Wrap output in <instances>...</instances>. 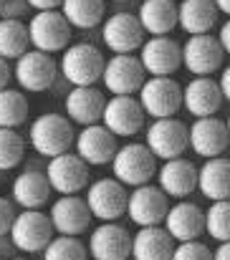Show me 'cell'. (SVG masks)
<instances>
[{"mask_svg": "<svg viewBox=\"0 0 230 260\" xmlns=\"http://www.w3.org/2000/svg\"><path fill=\"white\" fill-rule=\"evenodd\" d=\"M129 248H132L129 230L114 220V222H101L99 228L91 230L86 253L94 260H129Z\"/></svg>", "mask_w": 230, "mask_h": 260, "instance_id": "cell-19", "label": "cell"}, {"mask_svg": "<svg viewBox=\"0 0 230 260\" xmlns=\"http://www.w3.org/2000/svg\"><path fill=\"white\" fill-rule=\"evenodd\" d=\"M145 36L147 33L142 30L134 13H111L101 20V43L111 53H134Z\"/></svg>", "mask_w": 230, "mask_h": 260, "instance_id": "cell-15", "label": "cell"}, {"mask_svg": "<svg viewBox=\"0 0 230 260\" xmlns=\"http://www.w3.org/2000/svg\"><path fill=\"white\" fill-rule=\"evenodd\" d=\"M41 253L43 260H89L86 245L76 235H53Z\"/></svg>", "mask_w": 230, "mask_h": 260, "instance_id": "cell-34", "label": "cell"}, {"mask_svg": "<svg viewBox=\"0 0 230 260\" xmlns=\"http://www.w3.org/2000/svg\"><path fill=\"white\" fill-rule=\"evenodd\" d=\"M104 91L96 86H71V91L64 99V109H66V119L71 124L86 126V124H99L101 111H104Z\"/></svg>", "mask_w": 230, "mask_h": 260, "instance_id": "cell-24", "label": "cell"}, {"mask_svg": "<svg viewBox=\"0 0 230 260\" xmlns=\"http://www.w3.org/2000/svg\"><path fill=\"white\" fill-rule=\"evenodd\" d=\"M215 38H218V43L223 46V51L228 53L230 51V20H223V23H220V28H218V36H215Z\"/></svg>", "mask_w": 230, "mask_h": 260, "instance_id": "cell-39", "label": "cell"}, {"mask_svg": "<svg viewBox=\"0 0 230 260\" xmlns=\"http://www.w3.org/2000/svg\"><path fill=\"white\" fill-rule=\"evenodd\" d=\"M142 30L150 36H169L177 25V3L175 0H142L134 13Z\"/></svg>", "mask_w": 230, "mask_h": 260, "instance_id": "cell-29", "label": "cell"}, {"mask_svg": "<svg viewBox=\"0 0 230 260\" xmlns=\"http://www.w3.org/2000/svg\"><path fill=\"white\" fill-rule=\"evenodd\" d=\"M218 8L213 0H180L177 3V25L195 36V33H210L218 25Z\"/></svg>", "mask_w": 230, "mask_h": 260, "instance_id": "cell-28", "label": "cell"}, {"mask_svg": "<svg viewBox=\"0 0 230 260\" xmlns=\"http://www.w3.org/2000/svg\"><path fill=\"white\" fill-rule=\"evenodd\" d=\"M18 250L13 248V243H10V238L8 235H0V260H8V258H13Z\"/></svg>", "mask_w": 230, "mask_h": 260, "instance_id": "cell-42", "label": "cell"}, {"mask_svg": "<svg viewBox=\"0 0 230 260\" xmlns=\"http://www.w3.org/2000/svg\"><path fill=\"white\" fill-rule=\"evenodd\" d=\"M109 165H111L114 179H119L124 187L147 184V182H152L154 172H157V157L147 149V144H139V142L117 147Z\"/></svg>", "mask_w": 230, "mask_h": 260, "instance_id": "cell-3", "label": "cell"}, {"mask_svg": "<svg viewBox=\"0 0 230 260\" xmlns=\"http://www.w3.org/2000/svg\"><path fill=\"white\" fill-rule=\"evenodd\" d=\"M175 248V240L162 225H147L139 228L132 235V248L129 258L132 260H169Z\"/></svg>", "mask_w": 230, "mask_h": 260, "instance_id": "cell-26", "label": "cell"}, {"mask_svg": "<svg viewBox=\"0 0 230 260\" xmlns=\"http://www.w3.org/2000/svg\"><path fill=\"white\" fill-rule=\"evenodd\" d=\"M74 137H76L74 124L64 114H41L31 121V129H28V142L33 152L41 154L43 159L69 152L74 144Z\"/></svg>", "mask_w": 230, "mask_h": 260, "instance_id": "cell-1", "label": "cell"}, {"mask_svg": "<svg viewBox=\"0 0 230 260\" xmlns=\"http://www.w3.org/2000/svg\"><path fill=\"white\" fill-rule=\"evenodd\" d=\"M203 228L215 243L230 240V205L228 200L210 202L208 210H203Z\"/></svg>", "mask_w": 230, "mask_h": 260, "instance_id": "cell-33", "label": "cell"}, {"mask_svg": "<svg viewBox=\"0 0 230 260\" xmlns=\"http://www.w3.org/2000/svg\"><path fill=\"white\" fill-rule=\"evenodd\" d=\"M114 3H127V0H114Z\"/></svg>", "mask_w": 230, "mask_h": 260, "instance_id": "cell-47", "label": "cell"}, {"mask_svg": "<svg viewBox=\"0 0 230 260\" xmlns=\"http://www.w3.org/2000/svg\"><path fill=\"white\" fill-rule=\"evenodd\" d=\"M187 149L197 157L210 159L220 157L228 149V126L218 116H197L192 126H187Z\"/></svg>", "mask_w": 230, "mask_h": 260, "instance_id": "cell-17", "label": "cell"}, {"mask_svg": "<svg viewBox=\"0 0 230 260\" xmlns=\"http://www.w3.org/2000/svg\"><path fill=\"white\" fill-rule=\"evenodd\" d=\"M13 217H15V205H13V200L0 197V235H8Z\"/></svg>", "mask_w": 230, "mask_h": 260, "instance_id": "cell-38", "label": "cell"}, {"mask_svg": "<svg viewBox=\"0 0 230 260\" xmlns=\"http://www.w3.org/2000/svg\"><path fill=\"white\" fill-rule=\"evenodd\" d=\"M0 5H3V0H0Z\"/></svg>", "mask_w": 230, "mask_h": 260, "instance_id": "cell-48", "label": "cell"}, {"mask_svg": "<svg viewBox=\"0 0 230 260\" xmlns=\"http://www.w3.org/2000/svg\"><path fill=\"white\" fill-rule=\"evenodd\" d=\"M59 13L71 28L89 30L106 18V0H61Z\"/></svg>", "mask_w": 230, "mask_h": 260, "instance_id": "cell-30", "label": "cell"}, {"mask_svg": "<svg viewBox=\"0 0 230 260\" xmlns=\"http://www.w3.org/2000/svg\"><path fill=\"white\" fill-rule=\"evenodd\" d=\"M51 228L56 235H81L91 225V212L78 194H61L48 212Z\"/></svg>", "mask_w": 230, "mask_h": 260, "instance_id": "cell-21", "label": "cell"}, {"mask_svg": "<svg viewBox=\"0 0 230 260\" xmlns=\"http://www.w3.org/2000/svg\"><path fill=\"white\" fill-rule=\"evenodd\" d=\"M137 101L152 119L175 116L182 109V86L172 76H147L137 88Z\"/></svg>", "mask_w": 230, "mask_h": 260, "instance_id": "cell-4", "label": "cell"}, {"mask_svg": "<svg viewBox=\"0 0 230 260\" xmlns=\"http://www.w3.org/2000/svg\"><path fill=\"white\" fill-rule=\"evenodd\" d=\"M162 228L169 233L175 243L185 240H200L205 235L203 228V207L190 200H177L172 207H167V215L162 220Z\"/></svg>", "mask_w": 230, "mask_h": 260, "instance_id": "cell-20", "label": "cell"}, {"mask_svg": "<svg viewBox=\"0 0 230 260\" xmlns=\"http://www.w3.org/2000/svg\"><path fill=\"white\" fill-rule=\"evenodd\" d=\"M51 184L43 170H23L10 184V200L13 205L23 210H41L51 200Z\"/></svg>", "mask_w": 230, "mask_h": 260, "instance_id": "cell-25", "label": "cell"}, {"mask_svg": "<svg viewBox=\"0 0 230 260\" xmlns=\"http://www.w3.org/2000/svg\"><path fill=\"white\" fill-rule=\"evenodd\" d=\"M218 88H220V93H223V99L228 101L230 99V69H220V81H218Z\"/></svg>", "mask_w": 230, "mask_h": 260, "instance_id": "cell-41", "label": "cell"}, {"mask_svg": "<svg viewBox=\"0 0 230 260\" xmlns=\"http://www.w3.org/2000/svg\"><path fill=\"white\" fill-rule=\"evenodd\" d=\"M145 144L157 159H172L182 157L187 152V124L177 116L154 119L145 132Z\"/></svg>", "mask_w": 230, "mask_h": 260, "instance_id": "cell-11", "label": "cell"}, {"mask_svg": "<svg viewBox=\"0 0 230 260\" xmlns=\"http://www.w3.org/2000/svg\"><path fill=\"white\" fill-rule=\"evenodd\" d=\"M157 177V187L172 197V200H185L195 192V182H197V167L185 159V157H172L164 159L162 167L154 172Z\"/></svg>", "mask_w": 230, "mask_h": 260, "instance_id": "cell-22", "label": "cell"}, {"mask_svg": "<svg viewBox=\"0 0 230 260\" xmlns=\"http://www.w3.org/2000/svg\"><path fill=\"white\" fill-rule=\"evenodd\" d=\"M28 30V46L43 53H59L71 41V25L66 18L56 10H38L25 25Z\"/></svg>", "mask_w": 230, "mask_h": 260, "instance_id": "cell-5", "label": "cell"}, {"mask_svg": "<svg viewBox=\"0 0 230 260\" xmlns=\"http://www.w3.org/2000/svg\"><path fill=\"white\" fill-rule=\"evenodd\" d=\"M10 71H13V79L18 81V86L23 88V91L41 93V91H48V88L56 84L59 63L53 61L51 53L28 48L25 53H20L15 58V66Z\"/></svg>", "mask_w": 230, "mask_h": 260, "instance_id": "cell-7", "label": "cell"}, {"mask_svg": "<svg viewBox=\"0 0 230 260\" xmlns=\"http://www.w3.org/2000/svg\"><path fill=\"white\" fill-rule=\"evenodd\" d=\"M223 93L213 76H195L187 86H182V109L197 116H215L223 106Z\"/></svg>", "mask_w": 230, "mask_h": 260, "instance_id": "cell-23", "label": "cell"}, {"mask_svg": "<svg viewBox=\"0 0 230 260\" xmlns=\"http://www.w3.org/2000/svg\"><path fill=\"white\" fill-rule=\"evenodd\" d=\"M28 51V30L23 20L0 18V58L15 61L20 53Z\"/></svg>", "mask_w": 230, "mask_h": 260, "instance_id": "cell-32", "label": "cell"}, {"mask_svg": "<svg viewBox=\"0 0 230 260\" xmlns=\"http://www.w3.org/2000/svg\"><path fill=\"white\" fill-rule=\"evenodd\" d=\"M28 3L25 0H3L0 5V18H13V20H23V15H28Z\"/></svg>", "mask_w": 230, "mask_h": 260, "instance_id": "cell-37", "label": "cell"}, {"mask_svg": "<svg viewBox=\"0 0 230 260\" xmlns=\"http://www.w3.org/2000/svg\"><path fill=\"white\" fill-rule=\"evenodd\" d=\"M25 3L33 10H56L61 5V0H25Z\"/></svg>", "mask_w": 230, "mask_h": 260, "instance_id": "cell-40", "label": "cell"}, {"mask_svg": "<svg viewBox=\"0 0 230 260\" xmlns=\"http://www.w3.org/2000/svg\"><path fill=\"white\" fill-rule=\"evenodd\" d=\"M53 235L56 233L51 228V220L41 210L15 212V217L10 222V230H8V238H10L13 248L18 253H28V255L31 253H41Z\"/></svg>", "mask_w": 230, "mask_h": 260, "instance_id": "cell-6", "label": "cell"}, {"mask_svg": "<svg viewBox=\"0 0 230 260\" xmlns=\"http://www.w3.org/2000/svg\"><path fill=\"white\" fill-rule=\"evenodd\" d=\"M169 260H210V248L200 240H185L172 248Z\"/></svg>", "mask_w": 230, "mask_h": 260, "instance_id": "cell-36", "label": "cell"}, {"mask_svg": "<svg viewBox=\"0 0 230 260\" xmlns=\"http://www.w3.org/2000/svg\"><path fill=\"white\" fill-rule=\"evenodd\" d=\"M74 147H76V154L89 167H104L111 162L119 144H117V137L99 121V124L81 126V132H76L74 137Z\"/></svg>", "mask_w": 230, "mask_h": 260, "instance_id": "cell-18", "label": "cell"}, {"mask_svg": "<svg viewBox=\"0 0 230 260\" xmlns=\"http://www.w3.org/2000/svg\"><path fill=\"white\" fill-rule=\"evenodd\" d=\"M104 53L94 43H71L61 51L59 71L71 86H94L101 79Z\"/></svg>", "mask_w": 230, "mask_h": 260, "instance_id": "cell-2", "label": "cell"}, {"mask_svg": "<svg viewBox=\"0 0 230 260\" xmlns=\"http://www.w3.org/2000/svg\"><path fill=\"white\" fill-rule=\"evenodd\" d=\"M31 106L23 91L18 88H0V126L5 129H18L28 121Z\"/></svg>", "mask_w": 230, "mask_h": 260, "instance_id": "cell-31", "label": "cell"}, {"mask_svg": "<svg viewBox=\"0 0 230 260\" xmlns=\"http://www.w3.org/2000/svg\"><path fill=\"white\" fill-rule=\"evenodd\" d=\"M8 260H31V258H18V255H13V258H8Z\"/></svg>", "mask_w": 230, "mask_h": 260, "instance_id": "cell-46", "label": "cell"}, {"mask_svg": "<svg viewBox=\"0 0 230 260\" xmlns=\"http://www.w3.org/2000/svg\"><path fill=\"white\" fill-rule=\"evenodd\" d=\"M213 3H215V8H218L220 15H228L230 13V0H213Z\"/></svg>", "mask_w": 230, "mask_h": 260, "instance_id": "cell-45", "label": "cell"}, {"mask_svg": "<svg viewBox=\"0 0 230 260\" xmlns=\"http://www.w3.org/2000/svg\"><path fill=\"white\" fill-rule=\"evenodd\" d=\"M169 207V197L152 182L132 187V192L127 194V212L129 220L137 228H147V225H162L164 215Z\"/></svg>", "mask_w": 230, "mask_h": 260, "instance_id": "cell-13", "label": "cell"}, {"mask_svg": "<svg viewBox=\"0 0 230 260\" xmlns=\"http://www.w3.org/2000/svg\"><path fill=\"white\" fill-rule=\"evenodd\" d=\"M210 260H230V243H218L215 250H210Z\"/></svg>", "mask_w": 230, "mask_h": 260, "instance_id": "cell-43", "label": "cell"}, {"mask_svg": "<svg viewBox=\"0 0 230 260\" xmlns=\"http://www.w3.org/2000/svg\"><path fill=\"white\" fill-rule=\"evenodd\" d=\"M13 79V71H10V61L0 58V88L8 86V81Z\"/></svg>", "mask_w": 230, "mask_h": 260, "instance_id": "cell-44", "label": "cell"}, {"mask_svg": "<svg viewBox=\"0 0 230 260\" xmlns=\"http://www.w3.org/2000/svg\"><path fill=\"white\" fill-rule=\"evenodd\" d=\"M145 79L147 74L134 53H114L109 61H104L99 81L111 96H119V93H137Z\"/></svg>", "mask_w": 230, "mask_h": 260, "instance_id": "cell-14", "label": "cell"}, {"mask_svg": "<svg viewBox=\"0 0 230 260\" xmlns=\"http://www.w3.org/2000/svg\"><path fill=\"white\" fill-rule=\"evenodd\" d=\"M195 189H200V194L208 197L210 202H215V200H228L230 165L223 154H220V157H210V159H205L203 167H197Z\"/></svg>", "mask_w": 230, "mask_h": 260, "instance_id": "cell-27", "label": "cell"}, {"mask_svg": "<svg viewBox=\"0 0 230 260\" xmlns=\"http://www.w3.org/2000/svg\"><path fill=\"white\" fill-rule=\"evenodd\" d=\"M182 66L195 76H210L223 69L225 51L213 33H195L180 46Z\"/></svg>", "mask_w": 230, "mask_h": 260, "instance_id": "cell-10", "label": "cell"}, {"mask_svg": "<svg viewBox=\"0 0 230 260\" xmlns=\"http://www.w3.org/2000/svg\"><path fill=\"white\" fill-rule=\"evenodd\" d=\"M43 174H46L51 189L59 194H76L81 189H86V184H89V165L76 152L74 154L61 152L56 157H48Z\"/></svg>", "mask_w": 230, "mask_h": 260, "instance_id": "cell-12", "label": "cell"}, {"mask_svg": "<svg viewBox=\"0 0 230 260\" xmlns=\"http://www.w3.org/2000/svg\"><path fill=\"white\" fill-rule=\"evenodd\" d=\"M145 109L139 106L134 93H119L104 101V111H101V124L114 134V137H127L132 139L134 134H139L145 129Z\"/></svg>", "mask_w": 230, "mask_h": 260, "instance_id": "cell-8", "label": "cell"}, {"mask_svg": "<svg viewBox=\"0 0 230 260\" xmlns=\"http://www.w3.org/2000/svg\"><path fill=\"white\" fill-rule=\"evenodd\" d=\"M25 157V139L18 129L0 126V172L15 170Z\"/></svg>", "mask_w": 230, "mask_h": 260, "instance_id": "cell-35", "label": "cell"}, {"mask_svg": "<svg viewBox=\"0 0 230 260\" xmlns=\"http://www.w3.org/2000/svg\"><path fill=\"white\" fill-rule=\"evenodd\" d=\"M139 51V63L147 76H172L180 66V43L169 36H150L142 41Z\"/></svg>", "mask_w": 230, "mask_h": 260, "instance_id": "cell-16", "label": "cell"}, {"mask_svg": "<svg viewBox=\"0 0 230 260\" xmlns=\"http://www.w3.org/2000/svg\"><path fill=\"white\" fill-rule=\"evenodd\" d=\"M89 192L83 197L91 217L101 220V222H114L119 217H124L127 212V187L114 179V177H101L91 184H86Z\"/></svg>", "mask_w": 230, "mask_h": 260, "instance_id": "cell-9", "label": "cell"}]
</instances>
